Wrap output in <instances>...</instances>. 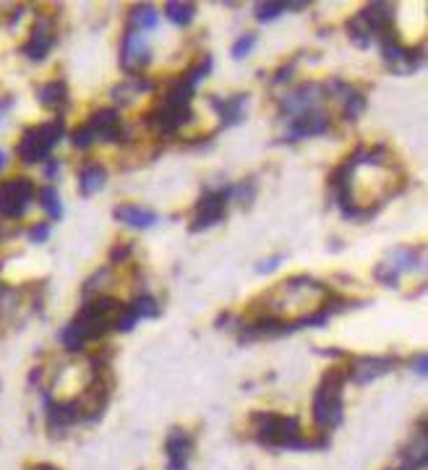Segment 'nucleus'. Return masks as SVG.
Listing matches in <instances>:
<instances>
[{
	"instance_id": "f257e3e1",
	"label": "nucleus",
	"mask_w": 428,
	"mask_h": 470,
	"mask_svg": "<svg viewBox=\"0 0 428 470\" xmlns=\"http://www.w3.org/2000/svg\"><path fill=\"white\" fill-rule=\"evenodd\" d=\"M120 311H123V303L110 298V295H100L89 303L84 306L82 313L73 319L63 332V342L68 351H82L89 340H97L102 334L112 329L115 322H118Z\"/></svg>"
},
{
	"instance_id": "f03ea898",
	"label": "nucleus",
	"mask_w": 428,
	"mask_h": 470,
	"mask_svg": "<svg viewBox=\"0 0 428 470\" xmlns=\"http://www.w3.org/2000/svg\"><path fill=\"white\" fill-rule=\"evenodd\" d=\"M191 100H193V86L191 84L175 81L167 94L162 97V102L157 105V110L152 112V123H155L157 129L162 131V133H173L183 126V123H188L193 118V110H191Z\"/></svg>"
},
{
	"instance_id": "7ed1b4c3",
	"label": "nucleus",
	"mask_w": 428,
	"mask_h": 470,
	"mask_svg": "<svg viewBox=\"0 0 428 470\" xmlns=\"http://www.w3.org/2000/svg\"><path fill=\"white\" fill-rule=\"evenodd\" d=\"M345 369H329L321 379V387L313 397V421L321 429H335L342 421V384H345Z\"/></svg>"
},
{
	"instance_id": "20e7f679",
	"label": "nucleus",
	"mask_w": 428,
	"mask_h": 470,
	"mask_svg": "<svg viewBox=\"0 0 428 470\" xmlns=\"http://www.w3.org/2000/svg\"><path fill=\"white\" fill-rule=\"evenodd\" d=\"M256 439L272 447H292V450H306L309 442L301 439V421L292 415L277 413H259L254 418Z\"/></svg>"
},
{
	"instance_id": "39448f33",
	"label": "nucleus",
	"mask_w": 428,
	"mask_h": 470,
	"mask_svg": "<svg viewBox=\"0 0 428 470\" xmlns=\"http://www.w3.org/2000/svg\"><path fill=\"white\" fill-rule=\"evenodd\" d=\"M63 133V120H50L37 129H29L21 141H18V157L24 162H39L50 155V149L58 144V138Z\"/></svg>"
},
{
	"instance_id": "423d86ee",
	"label": "nucleus",
	"mask_w": 428,
	"mask_h": 470,
	"mask_svg": "<svg viewBox=\"0 0 428 470\" xmlns=\"http://www.w3.org/2000/svg\"><path fill=\"white\" fill-rule=\"evenodd\" d=\"M34 196V185L27 178H16V181H6L0 185V214L6 217H21L27 212L29 202Z\"/></svg>"
},
{
	"instance_id": "0eeeda50",
	"label": "nucleus",
	"mask_w": 428,
	"mask_h": 470,
	"mask_svg": "<svg viewBox=\"0 0 428 470\" xmlns=\"http://www.w3.org/2000/svg\"><path fill=\"white\" fill-rule=\"evenodd\" d=\"M228 199H230V188L228 191H209V194L204 196L196 207V214H193L191 220V233H199V230H207L212 225H217L222 217H225V207H228Z\"/></svg>"
},
{
	"instance_id": "6e6552de",
	"label": "nucleus",
	"mask_w": 428,
	"mask_h": 470,
	"mask_svg": "<svg viewBox=\"0 0 428 470\" xmlns=\"http://www.w3.org/2000/svg\"><path fill=\"white\" fill-rule=\"evenodd\" d=\"M152 60V50L146 45V39L141 37V32H128L123 37V50H120V65L128 74H138L141 68H146Z\"/></svg>"
},
{
	"instance_id": "1a4fd4ad",
	"label": "nucleus",
	"mask_w": 428,
	"mask_h": 470,
	"mask_svg": "<svg viewBox=\"0 0 428 470\" xmlns=\"http://www.w3.org/2000/svg\"><path fill=\"white\" fill-rule=\"evenodd\" d=\"M327 92L321 84H301L295 92H290L287 97H283V110L292 112V115H303L316 107V102L321 100V94Z\"/></svg>"
},
{
	"instance_id": "9d476101",
	"label": "nucleus",
	"mask_w": 428,
	"mask_h": 470,
	"mask_svg": "<svg viewBox=\"0 0 428 470\" xmlns=\"http://www.w3.org/2000/svg\"><path fill=\"white\" fill-rule=\"evenodd\" d=\"M108 400H110V387L105 384V381H100V379H94L89 384V389L84 392V397L76 403V407H79V413L84 415V418H89V421H97L102 415V410L108 407Z\"/></svg>"
},
{
	"instance_id": "9b49d317",
	"label": "nucleus",
	"mask_w": 428,
	"mask_h": 470,
	"mask_svg": "<svg viewBox=\"0 0 428 470\" xmlns=\"http://www.w3.org/2000/svg\"><path fill=\"white\" fill-rule=\"evenodd\" d=\"M164 452H167V457H170L167 470H186V462H188V457H191V452H193L191 436L183 431V429L170 431L167 442H164Z\"/></svg>"
},
{
	"instance_id": "f8f14e48",
	"label": "nucleus",
	"mask_w": 428,
	"mask_h": 470,
	"mask_svg": "<svg viewBox=\"0 0 428 470\" xmlns=\"http://www.w3.org/2000/svg\"><path fill=\"white\" fill-rule=\"evenodd\" d=\"M392 366H394V358H376V355H371V358L350 360L347 374L356 379L358 384H365V381H374V379L384 377Z\"/></svg>"
},
{
	"instance_id": "ddd939ff",
	"label": "nucleus",
	"mask_w": 428,
	"mask_h": 470,
	"mask_svg": "<svg viewBox=\"0 0 428 470\" xmlns=\"http://www.w3.org/2000/svg\"><path fill=\"white\" fill-rule=\"evenodd\" d=\"M329 118L324 112H303L298 118L290 123V136L292 138H303V136H321V133H327L329 131Z\"/></svg>"
},
{
	"instance_id": "4468645a",
	"label": "nucleus",
	"mask_w": 428,
	"mask_h": 470,
	"mask_svg": "<svg viewBox=\"0 0 428 470\" xmlns=\"http://www.w3.org/2000/svg\"><path fill=\"white\" fill-rule=\"evenodd\" d=\"M89 129L94 131V138H102V141H118L120 138V115H118V110H112V107L100 110L94 118L89 120Z\"/></svg>"
},
{
	"instance_id": "2eb2a0df",
	"label": "nucleus",
	"mask_w": 428,
	"mask_h": 470,
	"mask_svg": "<svg viewBox=\"0 0 428 470\" xmlns=\"http://www.w3.org/2000/svg\"><path fill=\"white\" fill-rule=\"evenodd\" d=\"M53 42H55V37H53V29H50V24H47V21H39V24L32 29V37H29V42L24 45V56H27L29 60H42V58L50 53Z\"/></svg>"
},
{
	"instance_id": "dca6fc26",
	"label": "nucleus",
	"mask_w": 428,
	"mask_h": 470,
	"mask_svg": "<svg viewBox=\"0 0 428 470\" xmlns=\"http://www.w3.org/2000/svg\"><path fill=\"white\" fill-rule=\"evenodd\" d=\"M112 217L131 225V228H141V230H144V228H152L157 222V212L146 209V207H138V204H120V207H115Z\"/></svg>"
},
{
	"instance_id": "f3484780",
	"label": "nucleus",
	"mask_w": 428,
	"mask_h": 470,
	"mask_svg": "<svg viewBox=\"0 0 428 470\" xmlns=\"http://www.w3.org/2000/svg\"><path fill=\"white\" fill-rule=\"evenodd\" d=\"M361 16L368 24L371 34H384L387 29H392V8L387 3H371Z\"/></svg>"
},
{
	"instance_id": "a211bd4d",
	"label": "nucleus",
	"mask_w": 428,
	"mask_h": 470,
	"mask_svg": "<svg viewBox=\"0 0 428 470\" xmlns=\"http://www.w3.org/2000/svg\"><path fill=\"white\" fill-rule=\"evenodd\" d=\"M214 107L219 110L222 120H225V126H235L243 120V107H246V94H235V97H230V100H214Z\"/></svg>"
},
{
	"instance_id": "6ab92c4d",
	"label": "nucleus",
	"mask_w": 428,
	"mask_h": 470,
	"mask_svg": "<svg viewBox=\"0 0 428 470\" xmlns=\"http://www.w3.org/2000/svg\"><path fill=\"white\" fill-rule=\"evenodd\" d=\"M105 181H108V170L102 165H97V162H89L82 170V194L84 196L97 194L102 185H105Z\"/></svg>"
},
{
	"instance_id": "aec40b11",
	"label": "nucleus",
	"mask_w": 428,
	"mask_h": 470,
	"mask_svg": "<svg viewBox=\"0 0 428 470\" xmlns=\"http://www.w3.org/2000/svg\"><path fill=\"white\" fill-rule=\"evenodd\" d=\"M39 100L45 107H65V102H68V86L65 81H50L45 84L42 89H39Z\"/></svg>"
},
{
	"instance_id": "412c9836",
	"label": "nucleus",
	"mask_w": 428,
	"mask_h": 470,
	"mask_svg": "<svg viewBox=\"0 0 428 470\" xmlns=\"http://www.w3.org/2000/svg\"><path fill=\"white\" fill-rule=\"evenodd\" d=\"M82 418V413H79V407H76V403H60V405H53L50 407V426H58V429H63V426H71L76 424Z\"/></svg>"
},
{
	"instance_id": "4be33fe9",
	"label": "nucleus",
	"mask_w": 428,
	"mask_h": 470,
	"mask_svg": "<svg viewBox=\"0 0 428 470\" xmlns=\"http://www.w3.org/2000/svg\"><path fill=\"white\" fill-rule=\"evenodd\" d=\"M164 16L173 21V24H178V27H188L193 21V16H196V6L193 3H167L164 6Z\"/></svg>"
},
{
	"instance_id": "5701e85b",
	"label": "nucleus",
	"mask_w": 428,
	"mask_h": 470,
	"mask_svg": "<svg viewBox=\"0 0 428 470\" xmlns=\"http://www.w3.org/2000/svg\"><path fill=\"white\" fill-rule=\"evenodd\" d=\"M345 92V102H342V115H345L347 120H356L361 112L365 110V97L361 92H356V89H350V86H345L342 89Z\"/></svg>"
},
{
	"instance_id": "b1692460",
	"label": "nucleus",
	"mask_w": 428,
	"mask_h": 470,
	"mask_svg": "<svg viewBox=\"0 0 428 470\" xmlns=\"http://www.w3.org/2000/svg\"><path fill=\"white\" fill-rule=\"evenodd\" d=\"M389 264H392L397 272H405V269H415V264H418V251L415 249H397L389 254Z\"/></svg>"
},
{
	"instance_id": "393cba45",
	"label": "nucleus",
	"mask_w": 428,
	"mask_h": 470,
	"mask_svg": "<svg viewBox=\"0 0 428 470\" xmlns=\"http://www.w3.org/2000/svg\"><path fill=\"white\" fill-rule=\"evenodd\" d=\"M347 32H350V37H353V42H356L358 47H368V42H371V29H368V24L363 21L361 13L347 21Z\"/></svg>"
},
{
	"instance_id": "a878e982",
	"label": "nucleus",
	"mask_w": 428,
	"mask_h": 470,
	"mask_svg": "<svg viewBox=\"0 0 428 470\" xmlns=\"http://www.w3.org/2000/svg\"><path fill=\"white\" fill-rule=\"evenodd\" d=\"M131 21H134V27L138 29H155L157 24H160V13H157L152 6H138V8H134Z\"/></svg>"
},
{
	"instance_id": "bb28decb",
	"label": "nucleus",
	"mask_w": 428,
	"mask_h": 470,
	"mask_svg": "<svg viewBox=\"0 0 428 470\" xmlns=\"http://www.w3.org/2000/svg\"><path fill=\"white\" fill-rule=\"evenodd\" d=\"M39 199H42V207H45V212L50 214V217H55V220H58V217L63 214V207H60V196H58V191H55L53 185L42 188Z\"/></svg>"
},
{
	"instance_id": "cd10ccee",
	"label": "nucleus",
	"mask_w": 428,
	"mask_h": 470,
	"mask_svg": "<svg viewBox=\"0 0 428 470\" xmlns=\"http://www.w3.org/2000/svg\"><path fill=\"white\" fill-rule=\"evenodd\" d=\"M131 311L136 313V316H157V313H160V303H157L152 295L144 293L131 303Z\"/></svg>"
},
{
	"instance_id": "c85d7f7f",
	"label": "nucleus",
	"mask_w": 428,
	"mask_h": 470,
	"mask_svg": "<svg viewBox=\"0 0 428 470\" xmlns=\"http://www.w3.org/2000/svg\"><path fill=\"white\" fill-rule=\"evenodd\" d=\"M287 6L285 3H259L256 6V19L259 21H274L277 16H283Z\"/></svg>"
},
{
	"instance_id": "c756f323",
	"label": "nucleus",
	"mask_w": 428,
	"mask_h": 470,
	"mask_svg": "<svg viewBox=\"0 0 428 470\" xmlns=\"http://www.w3.org/2000/svg\"><path fill=\"white\" fill-rule=\"evenodd\" d=\"M209 71H212V58H204V60H199V63L193 65V68H188V71H186L183 81L191 84V86H196V84H199L204 76L209 74Z\"/></svg>"
},
{
	"instance_id": "7c9ffc66",
	"label": "nucleus",
	"mask_w": 428,
	"mask_h": 470,
	"mask_svg": "<svg viewBox=\"0 0 428 470\" xmlns=\"http://www.w3.org/2000/svg\"><path fill=\"white\" fill-rule=\"evenodd\" d=\"M374 275L379 282H384V285L397 287V282H400V272H397L392 264H379V267L374 269Z\"/></svg>"
},
{
	"instance_id": "2f4dec72",
	"label": "nucleus",
	"mask_w": 428,
	"mask_h": 470,
	"mask_svg": "<svg viewBox=\"0 0 428 470\" xmlns=\"http://www.w3.org/2000/svg\"><path fill=\"white\" fill-rule=\"evenodd\" d=\"M71 138H73V147H76V149H89L91 144L97 141V138H94V131L89 129V123H86V126H82L79 131H73Z\"/></svg>"
},
{
	"instance_id": "473e14b6",
	"label": "nucleus",
	"mask_w": 428,
	"mask_h": 470,
	"mask_svg": "<svg viewBox=\"0 0 428 470\" xmlns=\"http://www.w3.org/2000/svg\"><path fill=\"white\" fill-rule=\"evenodd\" d=\"M254 45H256V34H243V37H240L235 45H233V50H230V53H233V58H238V60H240V58H246L248 53L254 50Z\"/></svg>"
},
{
	"instance_id": "72a5a7b5",
	"label": "nucleus",
	"mask_w": 428,
	"mask_h": 470,
	"mask_svg": "<svg viewBox=\"0 0 428 470\" xmlns=\"http://www.w3.org/2000/svg\"><path fill=\"white\" fill-rule=\"evenodd\" d=\"M254 194H256V183H254V181H246V183H240V185H235V188H230V196H238V199H240L243 204L251 202V199H254Z\"/></svg>"
},
{
	"instance_id": "f704fd0d",
	"label": "nucleus",
	"mask_w": 428,
	"mask_h": 470,
	"mask_svg": "<svg viewBox=\"0 0 428 470\" xmlns=\"http://www.w3.org/2000/svg\"><path fill=\"white\" fill-rule=\"evenodd\" d=\"M131 251H134V249H131V243H120V246H115V249L110 251V261H118V264H120L123 259L131 256Z\"/></svg>"
},
{
	"instance_id": "c9c22d12",
	"label": "nucleus",
	"mask_w": 428,
	"mask_h": 470,
	"mask_svg": "<svg viewBox=\"0 0 428 470\" xmlns=\"http://www.w3.org/2000/svg\"><path fill=\"white\" fill-rule=\"evenodd\" d=\"M283 254H277V256H272V259H266V261H261V264H259V272H272V269H277V264H283Z\"/></svg>"
},
{
	"instance_id": "e433bc0d",
	"label": "nucleus",
	"mask_w": 428,
	"mask_h": 470,
	"mask_svg": "<svg viewBox=\"0 0 428 470\" xmlns=\"http://www.w3.org/2000/svg\"><path fill=\"white\" fill-rule=\"evenodd\" d=\"M29 235H32V240H45L47 235H50V225H47V222H39L37 228H32Z\"/></svg>"
},
{
	"instance_id": "4c0bfd02",
	"label": "nucleus",
	"mask_w": 428,
	"mask_h": 470,
	"mask_svg": "<svg viewBox=\"0 0 428 470\" xmlns=\"http://www.w3.org/2000/svg\"><path fill=\"white\" fill-rule=\"evenodd\" d=\"M413 366H415V374H420V377H426V371H428V358H426V353H420V355H415V358H413Z\"/></svg>"
},
{
	"instance_id": "58836bf2",
	"label": "nucleus",
	"mask_w": 428,
	"mask_h": 470,
	"mask_svg": "<svg viewBox=\"0 0 428 470\" xmlns=\"http://www.w3.org/2000/svg\"><path fill=\"white\" fill-rule=\"evenodd\" d=\"M50 162H53V165H47V170H45L47 178H53L55 173H58V162H55V159H50Z\"/></svg>"
},
{
	"instance_id": "ea45409f",
	"label": "nucleus",
	"mask_w": 428,
	"mask_h": 470,
	"mask_svg": "<svg viewBox=\"0 0 428 470\" xmlns=\"http://www.w3.org/2000/svg\"><path fill=\"white\" fill-rule=\"evenodd\" d=\"M34 470H60V468H55V465H37Z\"/></svg>"
},
{
	"instance_id": "a19ab883",
	"label": "nucleus",
	"mask_w": 428,
	"mask_h": 470,
	"mask_svg": "<svg viewBox=\"0 0 428 470\" xmlns=\"http://www.w3.org/2000/svg\"><path fill=\"white\" fill-rule=\"evenodd\" d=\"M3 159H6V155H3V152H0V167L6 165V162H3Z\"/></svg>"
}]
</instances>
